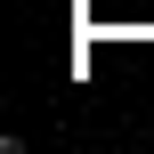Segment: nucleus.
<instances>
[]
</instances>
